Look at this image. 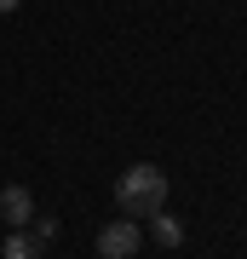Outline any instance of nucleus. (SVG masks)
Returning <instances> with one entry per match:
<instances>
[{"label":"nucleus","instance_id":"f257e3e1","mask_svg":"<svg viewBox=\"0 0 247 259\" xmlns=\"http://www.w3.org/2000/svg\"><path fill=\"white\" fill-rule=\"evenodd\" d=\"M115 202L127 207V219H150V213H161V202H167V173H161L156 161L127 167V173L115 179Z\"/></svg>","mask_w":247,"mask_h":259},{"label":"nucleus","instance_id":"423d86ee","mask_svg":"<svg viewBox=\"0 0 247 259\" xmlns=\"http://www.w3.org/2000/svg\"><path fill=\"white\" fill-rule=\"evenodd\" d=\"M29 231H35V242H52L58 236V219H29Z\"/></svg>","mask_w":247,"mask_h":259},{"label":"nucleus","instance_id":"f03ea898","mask_svg":"<svg viewBox=\"0 0 247 259\" xmlns=\"http://www.w3.org/2000/svg\"><path fill=\"white\" fill-rule=\"evenodd\" d=\"M138 242H144V225H138V219H110L98 231V253L104 259H132Z\"/></svg>","mask_w":247,"mask_h":259},{"label":"nucleus","instance_id":"39448f33","mask_svg":"<svg viewBox=\"0 0 247 259\" xmlns=\"http://www.w3.org/2000/svg\"><path fill=\"white\" fill-rule=\"evenodd\" d=\"M0 253H6V259H40V242H35V231H12Z\"/></svg>","mask_w":247,"mask_h":259},{"label":"nucleus","instance_id":"20e7f679","mask_svg":"<svg viewBox=\"0 0 247 259\" xmlns=\"http://www.w3.org/2000/svg\"><path fill=\"white\" fill-rule=\"evenodd\" d=\"M150 236H156L161 248H178V242H184V219H173V213H150Z\"/></svg>","mask_w":247,"mask_h":259},{"label":"nucleus","instance_id":"0eeeda50","mask_svg":"<svg viewBox=\"0 0 247 259\" xmlns=\"http://www.w3.org/2000/svg\"><path fill=\"white\" fill-rule=\"evenodd\" d=\"M18 6H23V0H0V12H18Z\"/></svg>","mask_w":247,"mask_h":259},{"label":"nucleus","instance_id":"7ed1b4c3","mask_svg":"<svg viewBox=\"0 0 247 259\" xmlns=\"http://www.w3.org/2000/svg\"><path fill=\"white\" fill-rule=\"evenodd\" d=\"M0 219H6V225H29V219H35V196H29L23 185H6V190H0Z\"/></svg>","mask_w":247,"mask_h":259}]
</instances>
